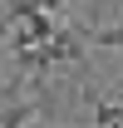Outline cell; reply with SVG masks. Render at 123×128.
I'll list each match as a JSON object with an SVG mask.
<instances>
[{
    "instance_id": "1",
    "label": "cell",
    "mask_w": 123,
    "mask_h": 128,
    "mask_svg": "<svg viewBox=\"0 0 123 128\" xmlns=\"http://www.w3.org/2000/svg\"><path fill=\"white\" fill-rule=\"evenodd\" d=\"M84 40H94V44H104V49H123V25H104V30H89Z\"/></svg>"
},
{
    "instance_id": "2",
    "label": "cell",
    "mask_w": 123,
    "mask_h": 128,
    "mask_svg": "<svg viewBox=\"0 0 123 128\" xmlns=\"http://www.w3.org/2000/svg\"><path fill=\"white\" fill-rule=\"evenodd\" d=\"M30 123H34V108H30V104H15V108L0 118V128H30Z\"/></svg>"
}]
</instances>
